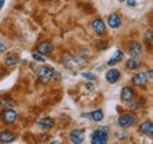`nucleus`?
I'll return each instance as SVG.
<instances>
[{"mask_svg": "<svg viewBox=\"0 0 153 144\" xmlns=\"http://www.w3.org/2000/svg\"><path fill=\"white\" fill-rule=\"evenodd\" d=\"M62 63L66 68H73V67H86L87 66V60L82 56V55H78V56H72L70 54H65L62 57Z\"/></svg>", "mask_w": 153, "mask_h": 144, "instance_id": "obj_1", "label": "nucleus"}, {"mask_svg": "<svg viewBox=\"0 0 153 144\" xmlns=\"http://www.w3.org/2000/svg\"><path fill=\"white\" fill-rule=\"evenodd\" d=\"M108 132H110V128L108 126H100L99 129L93 131V134L91 136V142L93 144H105L107 142Z\"/></svg>", "mask_w": 153, "mask_h": 144, "instance_id": "obj_2", "label": "nucleus"}, {"mask_svg": "<svg viewBox=\"0 0 153 144\" xmlns=\"http://www.w3.org/2000/svg\"><path fill=\"white\" fill-rule=\"evenodd\" d=\"M56 71H53L51 67L47 66H42L40 67L37 72V77L41 83H48L52 81V79H54Z\"/></svg>", "mask_w": 153, "mask_h": 144, "instance_id": "obj_3", "label": "nucleus"}, {"mask_svg": "<svg viewBox=\"0 0 153 144\" xmlns=\"http://www.w3.org/2000/svg\"><path fill=\"white\" fill-rule=\"evenodd\" d=\"M0 120L5 124H13L18 120V114L14 109L12 108L2 109L1 112H0Z\"/></svg>", "mask_w": 153, "mask_h": 144, "instance_id": "obj_4", "label": "nucleus"}, {"mask_svg": "<svg viewBox=\"0 0 153 144\" xmlns=\"http://www.w3.org/2000/svg\"><path fill=\"white\" fill-rule=\"evenodd\" d=\"M152 79V71L149 72H140L134 74L132 77V82L133 84L138 86V87H143L145 84H147V82Z\"/></svg>", "mask_w": 153, "mask_h": 144, "instance_id": "obj_5", "label": "nucleus"}, {"mask_svg": "<svg viewBox=\"0 0 153 144\" xmlns=\"http://www.w3.org/2000/svg\"><path fill=\"white\" fill-rule=\"evenodd\" d=\"M137 120V116L132 114V112H127V114H124L123 116L119 117L118 120V124L121 126V128H130L134 124Z\"/></svg>", "mask_w": 153, "mask_h": 144, "instance_id": "obj_6", "label": "nucleus"}, {"mask_svg": "<svg viewBox=\"0 0 153 144\" xmlns=\"http://www.w3.org/2000/svg\"><path fill=\"white\" fill-rule=\"evenodd\" d=\"M127 49H128V54L131 55V57H139L143 53V46L138 41L130 42Z\"/></svg>", "mask_w": 153, "mask_h": 144, "instance_id": "obj_7", "label": "nucleus"}, {"mask_svg": "<svg viewBox=\"0 0 153 144\" xmlns=\"http://www.w3.org/2000/svg\"><path fill=\"white\" fill-rule=\"evenodd\" d=\"M53 51V45L50 41H41L37 46V52L40 55H48Z\"/></svg>", "mask_w": 153, "mask_h": 144, "instance_id": "obj_8", "label": "nucleus"}, {"mask_svg": "<svg viewBox=\"0 0 153 144\" xmlns=\"http://www.w3.org/2000/svg\"><path fill=\"white\" fill-rule=\"evenodd\" d=\"M70 138L73 143L80 144L84 142L85 140V130H80V129H76V130H72L71 134H70Z\"/></svg>", "mask_w": 153, "mask_h": 144, "instance_id": "obj_9", "label": "nucleus"}, {"mask_svg": "<svg viewBox=\"0 0 153 144\" xmlns=\"http://www.w3.org/2000/svg\"><path fill=\"white\" fill-rule=\"evenodd\" d=\"M92 28H93V31L96 32L98 35H102V34H105V32H106V25H105V22L101 20V19H94L93 21H92Z\"/></svg>", "mask_w": 153, "mask_h": 144, "instance_id": "obj_10", "label": "nucleus"}, {"mask_svg": "<svg viewBox=\"0 0 153 144\" xmlns=\"http://www.w3.org/2000/svg\"><path fill=\"white\" fill-rule=\"evenodd\" d=\"M134 90L131 87H124L120 93V98L123 102H131L134 98Z\"/></svg>", "mask_w": 153, "mask_h": 144, "instance_id": "obj_11", "label": "nucleus"}, {"mask_svg": "<svg viewBox=\"0 0 153 144\" xmlns=\"http://www.w3.org/2000/svg\"><path fill=\"white\" fill-rule=\"evenodd\" d=\"M139 130L141 134L149 136V137H153V123L151 121H145L139 126Z\"/></svg>", "mask_w": 153, "mask_h": 144, "instance_id": "obj_12", "label": "nucleus"}, {"mask_svg": "<svg viewBox=\"0 0 153 144\" xmlns=\"http://www.w3.org/2000/svg\"><path fill=\"white\" fill-rule=\"evenodd\" d=\"M39 129H52L54 126V121L51 117H42L37 122Z\"/></svg>", "mask_w": 153, "mask_h": 144, "instance_id": "obj_13", "label": "nucleus"}, {"mask_svg": "<svg viewBox=\"0 0 153 144\" xmlns=\"http://www.w3.org/2000/svg\"><path fill=\"white\" fill-rule=\"evenodd\" d=\"M107 24H108V26L111 27V28H119L120 26H121V18H120V15L119 14H117V13H113V14H111L108 19H107Z\"/></svg>", "mask_w": 153, "mask_h": 144, "instance_id": "obj_14", "label": "nucleus"}, {"mask_svg": "<svg viewBox=\"0 0 153 144\" xmlns=\"http://www.w3.org/2000/svg\"><path fill=\"white\" fill-rule=\"evenodd\" d=\"M16 140V135L8 130H4L0 132V142L1 143H11Z\"/></svg>", "mask_w": 153, "mask_h": 144, "instance_id": "obj_15", "label": "nucleus"}, {"mask_svg": "<svg viewBox=\"0 0 153 144\" xmlns=\"http://www.w3.org/2000/svg\"><path fill=\"white\" fill-rule=\"evenodd\" d=\"M119 77H120V72L118 71V69H110L108 72L106 73V80L110 82V83H115L118 80H119Z\"/></svg>", "mask_w": 153, "mask_h": 144, "instance_id": "obj_16", "label": "nucleus"}, {"mask_svg": "<svg viewBox=\"0 0 153 144\" xmlns=\"http://www.w3.org/2000/svg\"><path fill=\"white\" fill-rule=\"evenodd\" d=\"M18 62H19V57L17 56L16 54H8L6 56V59H5V65L7 66V67H16L17 65H18Z\"/></svg>", "mask_w": 153, "mask_h": 144, "instance_id": "obj_17", "label": "nucleus"}, {"mask_svg": "<svg viewBox=\"0 0 153 144\" xmlns=\"http://www.w3.org/2000/svg\"><path fill=\"white\" fill-rule=\"evenodd\" d=\"M124 59V53H123V51H117L113 56L108 60V62H107V65L108 66H115L118 62H120L121 60Z\"/></svg>", "mask_w": 153, "mask_h": 144, "instance_id": "obj_18", "label": "nucleus"}, {"mask_svg": "<svg viewBox=\"0 0 153 144\" xmlns=\"http://www.w3.org/2000/svg\"><path fill=\"white\" fill-rule=\"evenodd\" d=\"M126 67H127L128 69L135 71V69H138L139 67H141V61L138 60V57H131V59L127 60V62H126Z\"/></svg>", "mask_w": 153, "mask_h": 144, "instance_id": "obj_19", "label": "nucleus"}, {"mask_svg": "<svg viewBox=\"0 0 153 144\" xmlns=\"http://www.w3.org/2000/svg\"><path fill=\"white\" fill-rule=\"evenodd\" d=\"M82 115L91 117V118H92L93 121H96V122H100V121L104 118V112H102L101 109H97L94 111H92L91 114H82Z\"/></svg>", "mask_w": 153, "mask_h": 144, "instance_id": "obj_20", "label": "nucleus"}, {"mask_svg": "<svg viewBox=\"0 0 153 144\" xmlns=\"http://www.w3.org/2000/svg\"><path fill=\"white\" fill-rule=\"evenodd\" d=\"M14 106V103L11 100H5V98H0V110L6 108H12Z\"/></svg>", "mask_w": 153, "mask_h": 144, "instance_id": "obj_21", "label": "nucleus"}, {"mask_svg": "<svg viewBox=\"0 0 153 144\" xmlns=\"http://www.w3.org/2000/svg\"><path fill=\"white\" fill-rule=\"evenodd\" d=\"M81 76H82L84 79L90 80V81H96L97 80V76L94 74H92V73H81Z\"/></svg>", "mask_w": 153, "mask_h": 144, "instance_id": "obj_22", "label": "nucleus"}, {"mask_svg": "<svg viewBox=\"0 0 153 144\" xmlns=\"http://www.w3.org/2000/svg\"><path fill=\"white\" fill-rule=\"evenodd\" d=\"M32 57H33V60H36L37 62H45V61H46V60H45V57H44V56H41L39 53H34V54H32Z\"/></svg>", "mask_w": 153, "mask_h": 144, "instance_id": "obj_23", "label": "nucleus"}, {"mask_svg": "<svg viewBox=\"0 0 153 144\" xmlns=\"http://www.w3.org/2000/svg\"><path fill=\"white\" fill-rule=\"evenodd\" d=\"M97 47H98V49L102 51V49H106V48H107V43H106L105 41H99L98 45H97Z\"/></svg>", "mask_w": 153, "mask_h": 144, "instance_id": "obj_24", "label": "nucleus"}, {"mask_svg": "<svg viewBox=\"0 0 153 144\" xmlns=\"http://www.w3.org/2000/svg\"><path fill=\"white\" fill-rule=\"evenodd\" d=\"M146 39H149V43L150 45H152V31H149L147 33H146Z\"/></svg>", "mask_w": 153, "mask_h": 144, "instance_id": "obj_25", "label": "nucleus"}, {"mask_svg": "<svg viewBox=\"0 0 153 144\" xmlns=\"http://www.w3.org/2000/svg\"><path fill=\"white\" fill-rule=\"evenodd\" d=\"M85 88L87 90H90V91H92V90H94V84L93 83H86L85 84Z\"/></svg>", "mask_w": 153, "mask_h": 144, "instance_id": "obj_26", "label": "nucleus"}, {"mask_svg": "<svg viewBox=\"0 0 153 144\" xmlns=\"http://www.w3.org/2000/svg\"><path fill=\"white\" fill-rule=\"evenodd\" d=\"M126 2H127V5L131 6V7L137 6V0H126Z\"/></svg>", "mask_w": 153, "mask_h": 144, "instance_id": "obj_27", "label": "nucleus"}, {"mask_svg": "<svg viewBox=\"0 0 153 144\" xmlns=\"http://www.w3.org/2000/svg\"><path fill=\"white\" fill-rule=\"evenodd\" d=\"M131 102H132V109H133V110H139V104L137 103V101H133V100H132Z\"/></svg>", "mask_w": 153, "mask_h": 144, "instance_id": "obj_28", "label": "nucleus"}, {"mask_svg": "<svg viewBox=\"0 0 153 144\" xmlns=\"http://www.w3.org/2000/svg\"><path fill=\"white\" fill-rule=\"evenodd\" d=\"M5 51H6V47L4 46L2 42H0V53H2V52H5Z\"/></svg>", "mask_w": 153, "mask_h": 144, "instance_id": "obj_29", "label": "nucleus"}, {"mask_svg": "<svg viewBox=\"0 0 153 144\" xmlns=\"http://www.w3.org/2000/svg\"><path fill=\"white\" fill-rule=\"evenodd\" d=\"M4 4H5V0H0V10L2 8V6H4Z\"/></svg>", "mask_w": 153, "mask_h": 144, "instance_id": "obj_30", "label": "nucleus"}, {"mask_svg": "<svg viewBox=\"0 0 153 144\" xmlns=\"http://www.w3.org/2000/svg\"><path fill=\"white\" fill-rule=\"evenodd\" d=\"M45 1H47V2H52V1H54V0H45Z\"/></svg>", "mask_w": 153, "mask_h": 144, "instance_id": "obj_31", "label": "nucleus"}, {"mask_svg": "<svg viewBox=\"0 0 153 144\" xmlns=\"http://www.w3.org/2000/svg\"><path fill=\"white\" fill-rule=\"evenodd\" d=\"M120 1H126V0H120Z\"/></svg>", "mask_w": 153, "mask_h": 144, "instance_id": "obj_32", "label": "nucleus"}, {"mask_svg": "<svg viewBox=\"0 0 153 144\" xmlns=\"http://www.w3.org/2000/svg\"><path fill=\"white\" fill-rule=\"evenodd\" d=\"M87 1H91V0H87Z\"/></svg>", "mask_w": 153, "mask_h": 144, "instance_id": "obj_33", "label": "nucleus"}]
</instances>
